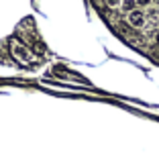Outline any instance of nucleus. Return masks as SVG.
I'll return each mask as SVG.
<instances>
[{"mask_svg": "<svg viewBox=\"0 0 159 157\" xmlns=\"http://www.w3.org/2000/svg\"><path fill=\"white\" fill-rule=\"evenodd\" d=\"M10 53H12L14 59H19V61H31V51H29L25 45H20V43H12Z\"/></svg>", "mask_w": 159, "mask_h": 157, "instance_id": "obj_2", "label": "nucleus"}, {"mask_svg": "<svg viewBox=\"0 0 159 157\" xmlns=\"http://www.w3.org/2000/svg\"><path fill=\"white\" fill-rule=\"evenodd\" d=\"M151 2H153V4H159V0H151Z\"/></svg>", "mask_w": 159, "mask_h": 157, "instance_id": "obj_6", "label": "nucleus"}, {"mask_svg": "<svg viewBox=\"0 0 159 157\" xmlns=\"http://www.w3.org/2000/svg\"><path fill=\"white\" fill-rule=\"evenodd\" d=\"M106 4L110 6V8H120V4H122V0H106Z\"/></svg>", "mask_w": 159, "mask_h": 157, "instance_id": "obj_4", "label": "nucleus"}, {"mask_svg": "<svg viewBox=\"0 0 159 157\" xmlns=\"http://www.w3.org/2000/svg\"><path fill=\"white\" fill-rule=\"evenodd\" d=\"M126 23H129V27H133V29H143L147 25V14L141 8H137V10H133V12L126 14Z\"/></svg>", "mask_w": 159, "mask_h": 157, "instance_id": "obj_1", "label": "nucleus"}, {"mask_svg": "<svg viewBox=\"0 0 159 157\" xmlns=\"http://www.w3.org/2000/svg\"><path fill=\"white\" fill-rule=\"evenodd\" d=\"M139 8V4H137V0H122V4H120V10L122 12H133V10Z\"/></svg>", "mask_w": 159, "mask_h": 157, "instance_id": "obj_3", "label": "nucleus"}, {"mask_svg": "<svg viewBox=\"0 0 159 157\" xmlns=\"http://www.w3.org/2000/svg\"><path fill=\"white\" fill-rule=\"evenodd\" d=\"M137 4H139V6H143V8H145V6L153 4V2H151V0H137Z\"/></svg>", "mask_w": 159, "mask_h": 157, "instance_id": "obj_5", "label": "nucleus"}]
</instances>
